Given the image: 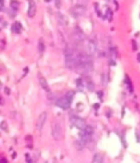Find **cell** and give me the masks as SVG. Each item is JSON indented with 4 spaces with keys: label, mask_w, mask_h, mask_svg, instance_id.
I'll use <instances>...</instances> for the list:
<instances>
[{
    "label": "cell",
    "mask_w": 140,
    "mask_h": 163,
    "mask_svg": "<svg viewBox=\"0 0 140 163\" xmlns=\"http://www.w3.org/2000/svg\"><path fill=\"white\" fill-rule=\"evenodd\" d=\"M73 96H74V92L72 91H69L64 97L59 99L56 104H57L59 107H60L62 109H68L70 107L71 102L72 99H73Z\"/></svg>",
    "instance_id": "cell-1"
},
{
    "label": "cell",
    "mask_w": 140,
    "mask_h": 163,
    "mask_svg": "<svg viewBox=\"0 0 140 163\" xmlns=\"http://www.w3.org/2000/svg\"><path fill=\"white\" fill-rule=\"evenodd\" d=\"M77 54H74L72 50H68L65 54V63L69 68H76L77 67Z\"/></svg>",
    "instance_id": "cell-2"
},
{
    "label": "cell",
    "mask_w": 140,
    "mask_h": 163,
    "mask_svg": "<svg viewBox=\"0 0 140 163\" xmlns=\"http://www.w3.org/2000/svg\"><path fill=\"white\" fill-rule=\"evenodd\" d=\"M94 133V129L91 125H87L84 129L81 130L80 132V136H81V139L83 142H85L86 143H87L90 141L91 136Z\"/></svg>",
    "instance_id": "cell-3"
},
{
    "label": "cell",
    "mask_w": 140,
    "mask_h": 163,
    "mask_svg": "<svg viewBox=\"0 0 140 163\" xmlns=\"http://www.w3.org/2000/svg\"><path fill=\"white\" fill-rule=\"evenodd\" d=\"M52 136L55 141H60L63 137V130L60 123L55 122L52 127Z\"/></svg>",
    "instance_id": "cell-4"
},
{
    "label": "cell",
    "mask_w": 140,
    "mask_h": 163,
    "mask_svg": "<svg viewBox=\"0 0 140 163\" xmlns=\"http://www.w3.org/2000/svg\"><path fill=\"white\" fill-rule=\"evenodd\" d=\"M86 12V8L84 6L82 5H75L74 7H72L70 9V13L72 17H74L75 18H78L81 16H82L84 14V12Z\"/></svg>",
    "instance_id": "cell-5"
},
{
    "label": "cell",
    "mask_w": 140,
    "mask_h": 163,
    "mask_svg": "<svg viewBox=\"0 0 140 163\" xmlns=\"http://www.w3.org/2000/svg\"><path fill=\"white\" fill-rule=\"evenodd\" d=\"M70 121H71L72 125H74L75 127H77V129H79L81 130L83 129L86 126H87L85 120L77 116H72L71 118H70Z\"/></svg>",
    "instance_id": "cell-6"
},
{
    "label": "cell",
    "mask_w": 140,
    "mask_h": 163,
    "mask_svg": "<svg viewBox=\"0 0 140 163\" xmlns=\"http://www.w3.org/2000/svg\"><path fill=\"white\" fill-rule=\"evenodd\" d=\"M47 120V113L46 112H42L41 114H40L38 119H37V121H36V129L38 131H41L43 127L45 124Z\"/></svg>",
    "instance_id": "cell-7"
},
{
    "label": "cell",
    "mask_w": 140,
    "mask_h": 163,
    "mask_svg": "<svg viewBox=\"0 0 140 163\" xmlns=\"http://www.w3.org/2000/svg\"><path fill=\"white\" fill-rule=\"evenodd\" d=\"M29 7H28V16L30 17H33L36 13V4L34 0H28Z\"/></svg>",
    "instance_id": "cell-8"
},
{
    "label": "cell",
    "mask_w": 140,
    "mask_h": 163,
    "mask_svg": "<svg viewBox=\"0 0 140 163\" xmlns=\"http://www.w3.org/2000/svg\"><path fill=\"white\" fill-rule=\"evenodd\" d=\"M39 82H40V86H41V87L44 89L45 91H46V92H49L50 91V86H49V84H48V82L47 81L45 80L44 77H40V79H39Z\"/></svg>",
    "instance_id": "cell-9"
},
{
    "label": "cell",
    "mask_w": 140,
    "mask_h": 163,
    "mask_svg": "<svg viewBox=\"0 0 140 163\" xmlns=\"http://www.w3.org/2000/svg\"><path fill=\"white\" fill-rule=\"evenodd\" d=\"M21 23L16 22L14 24H12V31L13 33H20L21 32Z\"/></svg>",
    "instance_id": "cell-10"
},
{
    "label": "cell",
    "mask_w": 140,
    "mask_h": 163,
    "mask_svg": "<svg viewBox=\"0 0 140 163\" xmlns=\"http://www.w3.org/2000/svg\"><path fill=\"white\" fill-rule=\"evenodd\" d=\"M103 160H104V157L102 156L101 154L98 153V154H96L94 156L92 161H91V163H103Z\"/></svg>",
    "instance_id": "cell-11"
},
{
    "label": "cell",
    "mask_w": 140,
    "mask_h": 163,
    "mask_svg": "<svg viewBox=\"0 0 140 163\" xmlns=\"http://www.w3.org/2000/svg\"><path fill=\"white\" fill-rule=\"evenodd\" d=\"M88 49H89L90 52L91 54H94L96 51V45L93 41H90L88 43Z\"/></svg>",
    "instance_id": "cell-12"
},
{
    "label": "cell",
    "mask_w": 140,
    "mask_h": 163,
    "mask_svg": "<svg viewBox=\"0 0 140 163\" xmlns=\"http://www.w3.org/2000/svg\"><path fill=\"white\" fill-rule=\"evenodd\" d=\"M125 82L126 86H127V87H128V89L130 90V92H133V85H132V82H131V81H130V77H129L128 76L125 77Z\"/></svg>",
    "instance_id": "cell-13"
},
{
    "label": "cell",
    "mask_w": 140,
    "mask_h": 163,
    "mask_svg": "<svg viewBox=\"0 0 140 163\" xmlns=\"http://www.w3.org/2000/svg\"><path fill=\"white\" fill-rule=\"evenodd\" d=\"M38 50L40 52H43L45 50V44L42 39H40L38 43Z\"/></svg>",
    "instance_id": "cell-14"
},
{
    "label": "cell",
    "mask_w": 140,
    "mask_h": 163,
    "mask_svg": "<svg viewBox=\"0 0 140 163\" xmlns=\"http://www.w3.org/2000/svg\"><path fill=\"white\" fill-rule=\"evenodd\" d=\"M18 5H19V3H18V2L16 1V0H13V1L11 2V7H12V8L13 10H15V11H17L18 9Z\"/></svg>",
    "instance_id": "cell-15"
},
{
    "label": "cell",
    "mask_w": 140,
    "mask_h": 163,
    "mask_svg": "<svg viewBox=\"0 0 140 163\" xmlns=\"http://www.w3.org/2000/svg\"><path fill=\"white\" fill-rule=\"evenodd\" d=\"M1 129L2 130H4V131H7V123L5 122V121H2V124H1Z\"/></svg>",
    "instance_id": "cell-16"
},
{
    "label": "cell",
    "mask_w": 140,
    "mask_h": 163,
    "mask_svg": "<svg viewBox=\"0 0 140 163\" xmlns=\"http://www.w3.org/2000/svg\"><path fill=\"white\" fill-rule=\"evenodd\" d=\"M26 161H27L28 163H31V160L30 157H29V155H28V154H27V155H26Z\"/></svg>",
    "instance_id": "cell-17"
},
{
    "label": "cell",
    "mask_w": 140,
    "mask_h": 163,
    "mask_svg": "<svg viewBox=\"0 0 140 163\" xmlns=\"http://www.w3.org/2000/svg\"><path fill=\"white\" fill-rule=\"evenodd\" d=\"M3 2H4V0H1V7H2V8L3 7Z\"/></svg>",
    "instance_id": "cell-18"
},
{
    "label": "cell",
    "mask_w": 140,
    "mask_h": 163,
    "mask_svg": "<svg viewBox=\"0 0 140 163\" xmlns=\"http://www.w3.org/2000/svg\"><path fill=\"white\" fill-rule=\"evenodd\" d=\"M138 60H139V62H140V54H138Z\"/></svg>",
    "instance_id": "cell-19"
},
{
    "label": "cell",
    "mask_w": 140,
    "mask_h": 163,
    "mask_svg": "<svg viewBox=\"0 0 140 163\" xmlns=\"http://www.w3.org/2000/svg\"><path fill=\"white\" fill-rule=\"evenodd\" d=\"M1 163H7V162H5L4 160L2 159V162H1Z\"/></svg>",
    "instance_id": "cell-20"
},
{
    "label": "cell",
    "mask_w": 140,
    "mask_h": 163,
    "mask_svg": "<svg viewBox=\"0 0 140 163\" xmlns=\"http://www.w3.org/2000/svg\"><path fill=\"white\" fill-rule=\"evenodd\" d=\"M45 2H49L51 1V0H45Z\"/></svg>",
    "instance_id": "cell-21"
}]
</instances>
